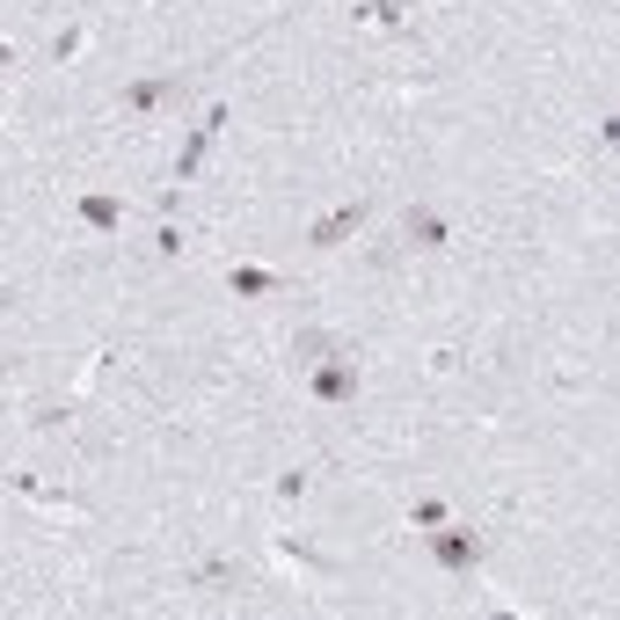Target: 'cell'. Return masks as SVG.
<instances>
[{
  "mask_svg": "<svg viewBox=\"0 0 620 620\" xmlns=\"http://www.w3.org/2000/svg\"><path fill=\"white\" fill-rule=\"evenodd\" d=\"M431 555H439V569H453V577H467V569H475L481 562V533L475 525H431Z\"/></svg>",
  "mask_w": 620,
  "mask_h": 620,
  "instance_id": "6da1fadb",
  "label": "cell"
},
{
  "mask_svg": "<svg viewBox=\"0 0 620 620\" xmlns=\"http://www.w3.org/2000/svg\"><path fill=\"white\" fill-rule=\"evenodd\" d=\"M314 401H351L358 395V358L351 351H329V358H314Z\"/></svg>",
  "mask_w": 620,
  "mask_h": 620,
  "instance_id": "7a4b0ae2",
  "label": "cell"
},
{
  "mask_svg": "<svg viewBox=\"0 0 620 620\" xmlns=\"http://www.w3.org/2000/svg\"><path fill=\"white\" fill-rule=\"evenodd\" d=\"M220 124H226V102H212L198 124H190V140H182V154H176V182H190L198 176V160L212 154V140H220Z\"/></svg>",
  "mask_w": 620,
  "mask_h": 620,
  "instance_id": "3957f363",
  "label": "cell"
},
{
  "mask_svg": "<svg viewBox=\"0 0 620 620\" xmlns=\"http://www.w3.org/2000/svg\"><path fill=\"white\" fill-rule=\"evenodd\" d=\"M365 212H373V204H365V198L336 204V212H321V220L307 226V241H314V248H343V241H351V234H358V226H365Z\"/></svg>",
  "mask_w": 620,
  "mask_h": 620,
  "instance_id": "277c9868",
  "label": "cell"
},
{
  "mask_svg": "<svg viewBox=\"0 0 620 620\" xmlns=\"http://www.w3.org/2000/svg\"><path fill=\"white\" fill-rule=\"evenodd\" d=\"M182 80H190V66H176V74H154V80H132V88H124V110H132V118H146V110H160L168 96H182Z\"/></svg>",
  "mask_w": 620,
  "mask_h": 620,
  "instance_id": "5b68a950",
  "label": "cell"
},
{
  "mask_svg": "<svg viewBox=\"0 0 620 620\" xmlns=\"http://www.w3.org/2000/svg\"><path fill=\"white\" fill-rule=\"evenodd\" d=\"M74 212H80L88 234H118V226H124V198H110V190H80Z\"/></svg>",
  "mask_w": 620,
  "mask_h": 620,
  "instance_id": "8992f818",
  "label": "cell"
},
{
  "mask_svg": "<svg viewBox=\"0 0 620 620\" xmlns=\"http://www.w3.org/2000/svg\"><path fill=\"white\" fill-rule=\"evenodd\" d=\"M226 285H234L241 300H263V292H285V278H278V270H263V263H234V270H226Z\"/></svg>",
  "mask_w": 620,
  "mask_h": 620,
  "instance_id": "52a82bcc",
  "label": "cell"
},
{
  "mask_svg": "<svg viewBox=\"0 0 620 620\" xmlns=\"http://www.w3.org/2000/svg\"><path fill=\"white\" fill-rule=\"evenodd\" d=\"M409 241H417V248H445L453 226H445V212H431V204H409Z\"/></svg>",
  "mask_w": 620,
  "mask_h": 620,
  "instance_id": "ba28073f",
  "label": "cell"
},
{
  "mask_svg": "<svg viewBox=\"0 0 620 620\" xmlns=\"http://www.w3.org/2000/svg\"><path fill=\"white\" fill-rule=\"evenodd\" d=\"M401 8H409V0H365V8H358V22H373V30H395V22H401Z\"/></svg>",
  "mask_w": 620,
  "mask_h": 620,
  "instance_id": "9c48e42d",
  "label": "cell"
},
{
  "mask_svg": "<svg viewBox=\"0 0 620 620\" xmlns=\"http://www.w3.org/2000/svg\"><path fill=\"white\" fill-rule=\"evenodd\" d=\"M292 351H300V365H314V358H329V351H343V343H336V336H321V329H307Z\"/></svg>",
  "mask_w": 620,
  "mask_h": 620,
  "instance_id": "30bf717a",
  "label": "cell"
},
{
  "mask_svg": "<svg viewBox=\"0 0 620 620\" xmlns=\"http://www.w3.org/2000/svg\"><path fill=\"white\" fill-rule=\"evenodd\" d=\"M409 525H423V533H431V525H445V503H439V497H417V511H409Z\"/></svg>",
  "mask_w": 620,
  "mask_h": 620,
  "instance_id": "8fae6325",
  "label": "cell"
},
{
  "mask_svg": "<svg viewBox=\"0 0 620 620\" xmlns=\"http://www.w3.org/2000/svg\"><path fill=\"white\" fill-rule=\"evenodd\" d=\"M74 52H80V30H59V37H52V59L66 66V59H74Z\"/></svg>",
  "mask_w": 620,
  "mask_h": 620,
  "instance_id": "7c38bea8",
  "label": "cell"
},
{
  "mask_svg": "<svg viewBox=\"0 0 620 620\" xmlns=\"http://www.w3.org/2000/svg\"><path fill=\"white\" fill-rule=\"evenodd\" d=\"M0 66H15V44H8V37H0Z\"/></svg>",
  "mask_w": 620,
  "mask_h": 620,
  "instance_id": "4fadbf2b",
  "label": "cell"
},
{
  "mask_svg": "<svg viewBox=\"0 0 620 620\" xmlns=\"http://www.w3.org/2000/svg\"><path fill=\"white\" fill-rule=\"evenodd\" d=\"M0 314H8V300H0Z\"/></svg>",
  "mask_w": 620,
  "mask_h": 620,
  "instance_id": "5bb4252c",
  "label": "cell"
}]
</instances>
